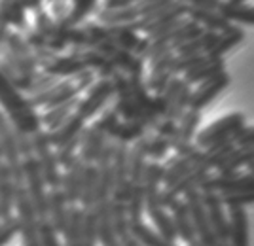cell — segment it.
I'll return each mask as SVG.
<instances>
[{
    "mask_svg": "<svg viewBox=\"0 0 254 246\" xmlns=\"http://www.w3.org/2000/svg\"><path fill=\"white\" fill-rule=\"evenodd\" d=\"M0 102L10 114L15 129L27 135H34L36 131H40V125H42L40 116L34 114L29 98H23L2 72H0Z\"/></svg>",
    "mask_w": 254,
    "mask_h": 246,
    "instance_id": "obj_1",
    "label": "cell"
},
{
    "mask_svg": "<svg viewBox=\"0 0 254 246\" xmlns=\"http://www.w3.org/2000/svg\"><path fill=\"white\" fill-rule=\"evenodd\" d=\"M15 208H17V222H19V231L23 237V246H42L40 243V231L38 224L40 218L36 214L34 206L31 203V197L27 193V188L23 184H15Z\"/></svg>",
    "mask_w": 254,
    "mask_h": 246,
    "instance_id": "obj_2",
    "label": "cell"
},
{
    "mask_svg": "<svg viewBox=\"0 0 254 246\" xmlns=\"http://www.w3.org/2000/svg\"><path fill=\"white\" fill-rule=\"evenodd\" d=\"M247 125V118H245L243 112H232L224 118L212 121L211 125H207L205 129L197 131L195 139H193V144L197 148H209L212 144H218L222 140H232V137L239 131V129Z\"/></svg>",
    "mask_w": 254,
    "mask_h": 246,
    "instance_id": "obj_3",
    "label": "cell"
},
{
    "mask_svg": "<svg viewBox=\"0 0 254 246\" xmlns=\"http://www.w3.org/2000/svg\"><path fill=\"white\" fill-rule=\"evenodd\" d=\"M254 188V172L233 171V172H216L209 174L199 186V192L218 193V195H233Z\"/></svg>",
    "mask_w": 254,
    "mask_h": 246,
    "instance_id": "obj_4",
    "label": "cell"
},
{
    "mask_svg": "<svg viewBox=\"0 0 254 246\" xmlns=\"http://www.w3.org/2000/svg\"><path fill=\"white\" fill-rule=\"evenodd\" d=\"M32 151H36V161L44 176L46 186H50L52 190L61 188V172H59V163L55 159V153L52 151V142L48 133L36 131L32 135Z\"/></svg>",
    "mask_w": 254,
    "mask_h": 246,
    "instance_id": "obj_5",
    "label": "cell"
},
{
    "mask_svg": "<svg viewBox=\"0 0 254 246\" xmlns=\"http://www.w3.org/2000/svg\"><path fill=\"white\" fill-rule=\"evenodd\" d=\"M23 178L27 182V193L31 197V203L36 210L38 218H48V193H46V182L38 167V161L32 155H25L23 161Z\"/></svg>",
    "mask_w": 254,
    "mask_h": 246,
    "instance_id": "obj_6",
    "label": "cell"
},
{
    "mask_svg": "<svg viewBox=\"0 0 254 246\" xmlns=\"http://www.w3.org/2000/svg\"><path fill=\"white\" fill-rule=\"evenodd\" d=\"M182 199H184V203L188 206V212H190L191 224H193V229H195L197 241H199L203 246L218 245V239L212 233L211 222H209V216H207L205 204H203V193L199 192V190H191V192L186 193Z\"/></svg>",
    "mask_w": 254,
    "mask_h": 246,
    "instance_id": "obj_7",
    "label": "cell"
},
{
    "mask_svg": "<svg viewBox=\"0 0 254 246\" xmlns=\"http://www.w3.org/2000/svg\"><path fill=\"white\" fill-rule=\"evenodd\" d=\"M112 98H114V84H112V80L110 78H99L95 84L87 89L85 98L78 100L74 112L87 121V119L95 118Z\"/></svg>",
    "mask_w": 254,
    "mask_h": 246,
    "instance_id": "obj_8",
    "label": "cell"
},
{
    "mask_svg": "<svg viewBox=\"0 0 254 246\" xmlns=\"http://www.w3.org/2000/svg\"><path fill=\"white\" fill-rule=\"evenodd\" d=\"M99 53H103L105 57H108L112 63L116 64V68L120 72H124L126 76H144V68H146V61L142 57L135 55L133 51L122 49L120 46H116L110 40L99 42L93 48Z\"/></svg>",
    "mask_w": 254,
    "mask_h": 246,
    "instance_id": "obj_9",
    "label": "cell"
},
{
    "mask_svg": "<svg viewBox=\"0 0 254 246\" xmlns=\"http://www.w3.org/2000/svg\"><path fill=\"white\" fill-rule=\"evenodd\" d=\"M193 87L188 86L182 76H175L169 82V86L165 87V91L161 93L165 98V119H173L179 121L180 116L188 110V102H190V95Z\"/></svg>",
    "mask_w": 254,
    "mask_h": 246,
    "instance_id": "obj_10",
    "label": "cell"
},
{
    "mask_svg": "<svg viewBox=\"0 0 254 246\" xmlns=\"http://www.w3.org/2000/svg\"><path fill=\"white\" fill-rule=\"evenodd\" d=\"M201 151H203L201 148L193 146V148H190V150L186 151H175L171 157L167 155L165 163H163V167H165V172H163V188H169L177 180H180L184 174H188L195 167V163L199 161Z\"/></svg>",
    "mask_w": 254,
    "mask_h": 246,
    "instance_id": "obj_11",
    "label": "cell"
},
{
    "mask_svg": "<svg viewBox=\"0 0 254 246\" xmlns=\"http://www.w3.org/2000/svg\"><path fill=\"white\" fill-rule=\"evenodd\" d=\"M230 84H232V76L228 74L226 70L220 72V74H216L214 78H211V80H205L201 84H197L195 89H191L188 108L203 112V108L209 106L212 100L222 93L224 89H228Z\"/></svg>",
    "mask_w": 254,
    "mask_h": 246,
    "instance_id": "obj_12",
    "label": "cell"
},
{
    "mask_svg": "<svg viewBox=\"0 0 254 246\" xmlns=\"http://www.w3.org/2000/svg\"><path fill=\"white\" fill-rule=\"evenodd\" d=\"M0 146H2V155L6 157V165L10 167L13 184H23V161L19 159V150H17V142H15V133L10 127L8 119L0 114Z\"/></svg>",
    "mask_w": 254,
    "mask_h": 246,
    "instance_id": "obj_13",
    "label": "cell"
},
{
    "mask_svg": "<svg viewBox=\"0 0 254 246\" xmlns=\"http://www.w3.org/2000/svg\"><path fill=\"white\" fill-rule=\"evenodd\" d=\"M201 125V112L188 108L180 119L177 121V133L171 140V150L173 151H186L193 148V139Z\"/></svg>",
    "mask_w": 254,
    "mask_h": 246,
    "instance_id": "obj_14",
    "label": "cell"
},
{
    "mask_svg": "<svg viewBox=\"0 0 254 246\" xmlns=\"http://www.w3.org/2000/svg\"><path fill=\"white\" fill-rule=\"evenodd\" d=\"M203 204H205V210H207V216H209L214 237L218 239V243H226L228 241V231H230V220H228V212H226V204L222 201V195L211 192L203 193Z\"/></svg>",
    "mask_w": 254,
    "mask_h": 246,
    "instance_id": "obj_15",
    "label": "cell"
},
{
    "mask_svg": "<svg viewBox=\"0 0 254 246\" xmlns=\"http://www.w3.org/2000/svg\"><path fill=\"white\" fill-rule=\"evenodd\" d=\"M80 95V89L76 87L74 80H64V82H57L52 87L44 89L42 93H36V95L29 98L31 106H46L53 108L57 104H63L66 100H72Z\"/></svg>",
    "mask_w": 254,
    "mask_h": 246,
    "instance_id": "obj_16",
    "label": "cell"
},
{
    "mask_svg": "<svg viewBox=\"0 0 254 246\" xmlns=\"http://www.w3.org/2000/svg\"><path fill=\"white\" fill-rule=\"evenodd\" d=\"M129 78V87H131V95L135 98V102L138 104V108L144 112V116L150 121V131H154L158 125L159 118L158 106H156V97L154 93L146 87V80L144 76H127Z\"/></svg>",
    "mask_w": 254,
    "mask_h": 246,
    "instance_id": "obj_17",
    "label": "cell"
},
{
    "mask_svg": "<svg viewBox=\"0 0 254 246\" xmlns=\"http://www.w3.org/2000/svg\"><path fill=\"white\" fill-rule=\"evenodd\" d=\"M228 246H251V227H249V214L243 206H228Z\"/></svg>",
    "mask_w": 254,
    "mask_h": 246,
    "instance_id": "obj_18",
    "label": "cell"
},
{
    "mask_svg": "<svg viewBox=\"0 0 254 246\" xmlns=\"http://www.w3.org/2000/svg\"><path fill=\"white\" fill-rule=\"evenodd\" d=\"M106 131L99 123H93L91 127L84 129V137H82V144H80V159L84 161L85 165L95 163L101 155V150L106 144Z\"/></svg>",
    "mask_w": 254,
    "mask_h": 246,
    "instance_id": "obj_19",
    "label": "cell"
},
{
    "mask_svg": "<svg viewBox=\"0 0 254 246\" xmlns=\"http://www.w3.org/2000/svg\"><path fill=\"white\" fill-rule=\"evenodd\" d=\"M167 210H169L171 218H173L179 241H182L184 245H191L193 241H197V235H195V229H193L190 212H188V206L184 203V199L182 197L175 199Z\"/></svg>",
    "mask_w": 254,
    "mask_h": 246,
    "instance_id": "obj_20",
    "label": "cell"
},
{
    "mask_svg": "<svg viewBox=\"0 0 254 246\" xmlns=\"http://www.w3.org/2000/svg\"><path fill=\"white\" fill-rule=\"evenodd\" d=\"M245 40V31L241 25L230 23L224 31L218 32L216 42L212 44V48L207 51L209 59H224V55L230 53L233 48H237Z\"/></svg>",
    "mask_w": 254,
    "mask_h": 246,
    "instance_id": "obj_21",
    "label": "cell"
},
{
    "mask_svg": "<svg viewBox=\"0 0 254 246\" xmlns=\"http://www.w3.org/2000/svg\"><path fill=\"white\" fill-rule=\"evenodd\" d=\"M84 171H85V163L78 155L66 167V172H64V176L61 178V190H63L68 204H76L80 201V192H82V182H84Z\"/></svg>",
    "mask_w": 254,
    "mask_h": 246,
    "instance_id": "obj_22",
    "label": "cell"
},
{
    "mask_svg": "<svg viewBox=\"0 0 254 246\" xmlns=\"http://www.w3.org/2000/svg\"><path fill=\"white\" fill-rule=\"evenodd\" d=\"M150 135V133H148ZM148 135L135 140L129 146V180L133 184H142V176L148 165Z\"/></svg>",
    "mask_w": 254,
    "mask_h": 246,
    "instance_id": "obj_23",
    "label": "cell"
},
{
    "mask_svg": "<svg viewBox=\"0 0 254 246\" xmlns=\"http://www.w3.org/2000/svg\"><path fill=\"white\" fill-rule=\"evenodd\" d=\"M68 210H70V204L66 201L61 188H55L48 193V220L57 233L64 231V225L68 220Z\"/></svg>",
    "mask_w": 254,
    "mask_h": 246,
    "instance_id": "obj_24",
    "label": "cell"
},
{
    "mask_svg": "<svg viewBox=\"0 0 254 246\" xmlns=\"http://www.w3.org/2000/svg\"><path fill=\"white\" fill-rule=\"evenodd\" d=\"M186 17L190 21L197 23L203 31L220 32L230 25V21L218 10H207V8H195V6H186Z\"/></svg>",
    "mask_w": 254,
    "mask_h": 246,
    "instance_id": "obj_25",
    "label": "cell"
},
{
    "mask_svg": "<svg viewBox=\"0 0 254 246\" xmlns=\"http://www.w3.org/2000/svg\"><path fill=\"white\" fill-rule=\"evenodd\" d=\"M87 66L85 63L80 59V55L72 51L70 55H63V57H52L50 61L44 63V70L46 74H52V76H76L78 72L85 70Z\"/></svg>",
    "mask_w": 254,
    "mask_h": 246,
    "instance_id": "obj_26",
    "label": "cell"
},
{
    "mask_svg": "<svg viewBox=\"0 0 254 246\" xmlns=\"http://www.w3.org/2000/svg\"><path fill=\"white\" fill-rule=\"evenodd\" d=\"M84 129H85V119L82 118V116H78V114L74 112V114H70L68 118L64 119L59 127L50 131V133H48V137H50L52 146L59 148V146L66 144L68 140H72L74 137H78Z\"/></svg>",
    "mask_w": 254,
    "mask_h": 246,
    "instance_id": "obj_27",
    "label": "cell"
},
{
    "mask_svg": "<svg viewBox=\"0 0 254 246\" xmlns=\"http://www.w3.org/2000/svg\"><path fill=\"white\" fill-rule=\"evenodd\" d=\"M226 70V61L224 59H205L203 63H199L197 66H193L191 70L188 72H184L182 74V80L188 84V86H197V84H201L205 80H211L214 78L216 74H220Z\"/></svg>",
    "mask_w": 254,
    "mask_h": 246,
    "instance_id": "obj_28",
    "label": "cell"
},
{
    "mask_svg": "<svg viewBox=\"0 0 254 246\" xmlns=\"http://www.w3.org/2000/svg\"><path fill=\"white\" fill-rule=\"evenodd\" d=\"M15 184L11 178L10 167L0 163V220L11 218L13 203H15Z\"/></svg>",
    "mask_w": 254,
    "mask_h": 246,
    "instance_id": "obj_29",
    "label": "cell"
},
{
    "mask_svg": "<svg viewBox=\"0 0 254 246\" xmlns=\"http://www.w3.org/2000/svg\"><path fill=\"white\" fill-rule=\"evenodd\" d=\"M150 131L146 125L138 123V121H129V119H120L114 123V127L108 131V139L114 142H124V144H133L135 140L142 139L144 135H148Z\"/></svg>",
    "mask_w": 254,
    "mask_h": 246,
    "instance_id": "obj_30",
    "label": "cell"
},
{
    "mask_svg": "<svg viewBox=\"0 0 254 246\" xmlns=\"http://www.w3.org/2000/svg\"><path fill=\"white\" fill-rule=\"evenodd\" d=\"M218 11H220L230 23L254 27V4L233 2V0H222V4H220Z\"/></svg>",
    "mask_w": 254,
    "mask_h": 246,
    "instance_id": "obj_31",
    "label": "cell"
},
{
    "mask_svg": "<svg viewBox=\"0 0 254 246\" xmlns=\"http://www.w3.org/2000/svg\"><path fill=\"white\" fill-rule=\"evenodd\" d=\"M84 208L70 204V210H68V220L64 225V246H84Z\"/></svg>",
    "mask_w": 254,
    "mask_h": 246,
    "instance_id": "obj_32",
    "label": "cell"
},
{
    "mask_svg": "<svg viewBox=\"0 0 254 246\" xmlns=\"http://www.w3.org/2000/svg\"><path fill=\"white\" fill-rule=\"evenodd\" d=\"M254 163V148H241V146H233L232 150L224 155V159L218 163L216 172H233L241 171L245 167H249Z\"/></svg>",
    "mask_w": 254,
    "mask_h": 246,
    "instance_id": "obj_33",
    "label": "cell"
},
{
    "mask_svg": "<svg viewBox=\"0 0 254 246\" xmlns=\"http://www.w3.org/2000/svg\"><path fill=\"white\" fill-rule=\"evenodd\" d=\"M138 19V8L137 4L126 6V8H103L97 11V21L101 25H124Z\"/></svg>",
    "mask_w": 254,
    "mask_h": 246,
    "instance_id": "obj_34",
    "label": "cell"
},
{
    "mask_svg": "<svg viewBox=\"0 0 254 246\" xmlns=\"http://www.w3.org/2000/svg\"><path fill=\"white\" fill-rule=\"evenodd\" d=\"M146 214L150 216V220H152V224H154V229H156L167 243H177V241H179L177 229H175V224H173V218H171L167 208L158 206V208H154V210H148Z\"/></svg>",
    "mask_w": 254,
    "mask_h": 246,
    "instance_id": "obj_35",
    "label": "cell"
},
{
    "mask_svg": "<svg viewBox=\"0 0 254 246\" xmlns=\"http://www.w3.org/2000/svg\"><path fill=\"white\" fill-rule=\"evenodd\" d=\"M218 32L212 31H203L201 34L193 36L191 40L184 42L175 49V53L179 55H207V51L212 48V44L216 42Z\"/></svg>",
    "mask_w": 254,
    "mask_h": 246,
    "instance_id": "obj_36",
    "label": "cell"
},
{
    "mask_svg": "<svg viewBox=\"0 0 254 246\" xmlns=\"http://www.w3.org/2000/svg\"><path fill=\"white\" fill-rule=\"evenodd\" d=\"M97 176H99V171H97L95 163L85 165L84 182H82V192H80V201H78V203L82 204V208H84V210H87V208H93V204H95Z\"/></svg>",
    "mask_w": 254,
    "mask_h": 246,
    "instance_id": "obj_37",
    "label": "cell"
},
{
    "mask_svg": "<svg viewBox=\"0 0 254 246\" xmlns=\"http://www.w3.org/2000/svg\"><path fill=\"white\" fill-rule=\"evenodd\" d=\"M129 231L142 246H167V241L142 220H129Z\"/></svg>",
    "mask_w": 254,
    "mask_h": 246,
    "instance_id": "obj_38",
    "label": "cell"
},
{
    "mask_svg": "<svg viewBox=\"0 0 254 246\" xmlns=\"http://www.w3.org/2000/svg\"><path fill=\"white\" fill-rule=\"evenodd\" d=\"M76 104H78V97L72 98V100H66V102H63V104H57V106H53V108H48V112L40 118V121H42L50 131H53V129L59 127L70 114H74Z\"/></svg>",
    "mask_w": 254,
    "mask_h": 246,
    "instance_id": "obj_39",
    "label": "cell"
},
{
    "mask_svg": "<svg viewBox=\"0 0 254 246\" xmlns=\"http://www.w3.org/2000/svg\"><path fill=\"white\" fill-rule=\"evenodd\" d=\"M97 2L99 0H72V10L64 17H61L59 23H63L66 27H76L78 23L84 21L87 15L97 11Z\"/></svg>",
    "mask_w": 254,
    "mask_h": 246,
    "instance_id": "obj_40",
    "label": "cell"
},
{
    "mask_svg": "<svg viewBox=\"0 0 254 246\" xmlns=\"http://www.w3.org/2000/svg\"><path fill=\"white\" fill-rule=\"evenodd\" d=\"M126 208L129 220H142V214H144V188H142V184H133L131 193L126 201Z\"/></svg>",
    "mask_w": 254,
    "mask_h": 246,
    "instance_id": "obj_41",
    "label": "cell"
},
{
    "mask_svg": "<svg viewBox=\"0 0 254 246\" xmlns=\"http://www.w3.org/2000/svg\"><path fill=\"white\" fill-rule=\"evenodd\" d=\"M171 151V139L154 133L148 135V159L150 161H163Z\"/></svg>",
    "mask_w": 254,
    "mask_h": 246,
    "instance_id": "obj_42",
    "label": "cell"
},
{
    "mask_svg": "<svg viewBox=\"0 0 254 246\" xmlns=\"http://www.w3.org/2000/svg\"><path fill=\"white\" fill-rule=\"evenodd\" d=\"M82 137H84V131H82L78 137H74L72 140H68L66 144H63V146H59V148H57V151H55V159H57V163H59L61 167L66 169V167H68V165L78 157V153H76V151L80 150Z\"/></svg>",
    "mask_w": 254,
    "mask_h": 246,
    "instance_id": "obj_43",
    "label": "cell"
},
{
    "mask_svg": "<svg viewBox=\"0 0 254 246\" xmlns=\"http://www.w3.org/2000/svg\"><path fill=\"white\" fill-rule=\"evenodd\" d=\"M84 246H97L99 243V222L93 208H87L84 212Z\"/></svg>",
    "mask_w": 254,
    "mask_h": 246,
    "instance_id": "obj_44",
    "label": "cell"
},
{
    "mask_svg": "<svg viewBox=\"0 0 254 246\" xmlns=\"http://www.w3.org/2000/svg\"><path fill=\"white\" fill-rule=\"evenodd\" d=\"M207 59V55H173V64H171V70L175 76H182L184 72L191 70L193 66H197L199 63H203Z\"/></svg>",
    "mask_w": 254,
    "mask_h": 246,
    "instance_id": "obj_45",
    "label": "cell"
},
{
    "mask_svg": "<svg viewBox=\"0 0 254 246\" xmlns=\"http://www.w3.org/2000/svg\"><path fill=\"white\" fill-rule=\"evenodd\" d=\"M38 231H40V243H42V246H61L59 237H57L59 233L53 229V225L50 224L48 218H40Z\"/></svg>",
    "mask_w": 254,
    "mask_h": 246,
    "instance_id": "obj_46",
    "label": "cell"
},
{
    "mask_svg": "<svg viewBox=\"0 0 254 246\" xmlns=\"http://www.w3.org/2000/svg\"><path fill=\"white\" fill-rule=\"evenodd\" d=\"M222 201L226 204V208L228 206H243V208H247V206L254 204V188L241 193H233V195H222Z\"/></svg>",
    "mask_w": 254,
    "mask_h": 246,
    "instance_id": "obj_47",
    "label": "cell"
},
{
    "mask_svg": "<svg viewBox=\"0 0 254 246\" xmlns=\"http://www.w3.org/2000/svg\"><path fill=\"white\" fill-rule=\"evenodd\" d=\"M17 231H19V222H17V218L2 220V224H0V246L8 245L11 239L15 237Z\"/></svg>",
    "mask_w": 254,
    "mask_h": 246,
    "instance_id": "obj_48",
    "label": "cell"
},
{
    "mask_svg": "<svg viewBox=\"0 0 254 246\" xmlns=\"http://www.w3.org/2000/svg\"><path fill=\"white\" fill-rule=\"evenodd\" d=\"M232 140L235 146H241V148H254V127L243 125V127L233 135Z\"/></svg>",
    "mask_w": 254,
    "mask_h": 246,
    "instance_id": "obj_49",
    "label": "cell"
},
{
    "mask_svg": "<svg viewBox=\"0 0 254 246\" xmlns=\"http://www.w3.org/2000/svg\"><path fill=\"white\" fill-rule=\"evenodd\" d=\"M95 82H97V74L95 70H91V68H85V70H82V72H78L74 76V84L80 89V93L85 91V89H89Z\"/></svg>",
    "mask_w": 254,
    "mask_h": 246,
    "instance_id": "obj_50",
    "label": "cell"
},
{
    "mask_svg": "<svg viewBox=\"0 0 254 246\" xmlns=\"http://www.w3.org/2000/svg\"><path fill=\"white\" fill-rule=\"evenodd\" d=\"M186 6H195V8H207V10H218L222 0H180Z\"/></svg>",
    "mask_w": 254,
    "mask_h": 246,
    "instance_id": "obj_51",
    "label": "cell"
},
{
    "mask_svg": "<svg viewBox=\"0 0 254 246\" xmlns=\"http://www.w3.org/2000/svg\"><path fill=\"white\" fill-rule=\"evenodd\" d=\"M118 241H120V245L122 246H142L135 237L131 235V231H126V233L118 235Z\"/></svg>",
    "mask_w": 254,
    "mask_h": 246,
    "instance_id": "obj_52",
    "label": "cell"
},
{
    "mask_svg": "<svg viewBox=\"0 0 254 246\" xmlns=\"http://www.w3.org/2000/svg\"><path fill=\"white\" fill-rule=\"evenodd\" d=\"M138 0H105V8H126V6H133Z\"/></svg>",
    "mask_w": 254,
    "mask_h": 246,
    "instance_id": "obj_53",
    "label": "cell"
},
{
    "mask_svg": "<svg viewBox=\"0 0 254 246\" xmlns=\"http://www.w3.org/2000/svg\"><path fill=\"white\" fill-rule=\"evenodd\" d=\"M188 246H203V245L199 243V241H193V243H191V245H188Z\"/></svg>",
    "mask_w": 254,
    "mask_h": 246,
    "instance_id": "obj_54",
    "label": "cell"
},
{
    "mask_svg": "<svg viewBox=\"0 0 254 246\" xmlns=\"http://www.w3.org/2000/svg\"><path fill=\"white\" fill-rule=\"evenodd\" d=\"M247 169H249V171H251V172H254V163H251V165H249Z\"/></svg>",
    "mask_w": 254,
    "mask_h": 246,
    "instance_id": "obj_55",
    "label": "cell"
},
{
    "mask_svg": "<svg viewBox=\"0 0 254 246\" xmlns=\"http://www.w3.org/2000/svg\"><path fill=\"white\" fill-rule=\"evenodd\" d=\"M216 246H228V243H218Z\"/></svg>",
    "mask_w": 254,
    "mask_h": 246,
    "instance_id": "obj_56",
    "label": "cell"
},
{
    "mask_svg": "<svg viewBox=\"0 0 254 246\" xmlns=\"http://www.w3.org/2000/svg\"><path fill=\"white\" fill-rule=\"evenodd\" d=\"M167 246H177V243H167Z\"/></svg>",
    "mask_w": 254,
    "mask_h": 246,
    "instance_id": "obj_57",
    "label": "cell"
},
{
    "mask_svg": "<svg viewBox=\"0 0 254 246\" xmlns=\"http://www.w3.org/2000/svg\"><path fill=\"white\" fill-rule=\"evenodd\" d=\"M233 2H249V0H233Z\"/></svg>",
    "mask_w": 254,
    "mask_h": 246,
    "instance_id": "obj_58",
    "label": "cell"
},
{
    "mask_svg": "<svg viewBox=\"0 0 254 246\" xmlns=\"http://www.w3.org/2000/svg\"><path fill=\"white\" fill-rule=\"evenodd\" d=\"M0 157H2V146H0Z\"/></svg>",
    "mask_w": 254,
    "mask_h": 246,
    "instance_id": "obj_59",
    "label": "cell"
}]
</instances>
